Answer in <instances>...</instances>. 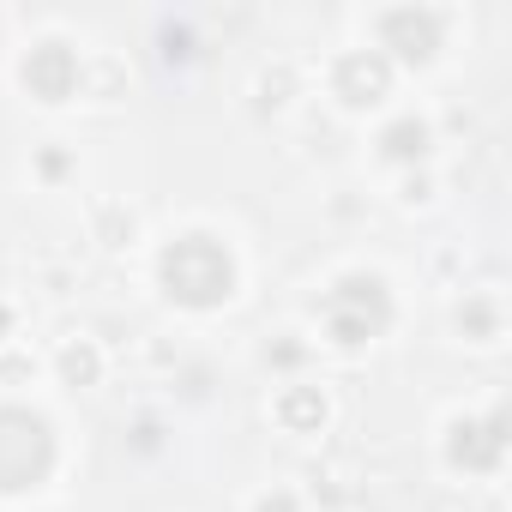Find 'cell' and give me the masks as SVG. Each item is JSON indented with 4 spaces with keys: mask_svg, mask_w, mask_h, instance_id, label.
Returning <instances> with one entry per match:
<instances>
[{
    "mask_svg": "<svg viewBox=\"0 0 512 512\" xmlns=\"http://www.w3.org/2000/svg\"><path fill=\"white\" fill-rule=\"evenodd\" d=\"M260 512H296V506H290V494H272V500H266Z\"/></svg>",
    "mask_w": 512,
    "mask_h": 512,
    "instance_id": "11",
    "label": "cell"
},
{
    "mask_svg": "<svg viewBox=\"0 0 512 512\" xmlns=\"http://www.w3.org/2000/svg\"><path fill=\"white\" fill-rule=\"evenodd\" d=\"M314 416H320V398H314V392H290V398H284V422L302 428V422H314Z\"/></svg>",
    "mask_w": 512,
    "mask_h": 512,
    "instance_id": "9",
    "label": "cell"
},
{
    "mask_svg": "<svg viewBox=\"0 0 512 512\" xmlns=\"http://www.w3.org/2000/svg\"><path fill=\"white\" fill-rule=\"evenodd\" d=\"M500 416H488V422H458L452 428V464H464V470H488L494 458H500Z\"/></svg>",
    "mask_w": 512,
    "mask_h": 512,
    "instance_id": "7",
    "label": "cell"
},
{
    "mask_svg": "<svg viewBox=\"0 0 512 512\" xmlns=\"http://www.w3.org/2000/svg\"><path fill=\"white\" fill-rule=\"evenodd\" d=\"M61 368H67L73 380H91V374H97V356H91V350H67V356H61Z\"/></svg>",
    "mask_w": 512,
    "mask_h": 512,
    "instance_id": "10",
    "label": "cell"
},
{
    "mask_svg": "<svg viewBox=\"0 0 512 512\" xmlns=\"http://www.w3.org/2000/svg\"><path fill=\"white\" fill-rule=\"evenodd\" d=\"M25 85H31V97H43V103L73 97V85H79V61H73V49H61V43L31 49V55H25Z\"/></svg>",
    "mask_w": 512,
    "mask_h": 512,
    "instance_id": "5",
    "label": "cell"
},
{
    "mask_svg": "<svg viewBox=\"0 0 512 512\" xmlns=\"http://www.w3.org/2000/svg\"><path fill=\"white\" fill-rule=\"evenodd\" d=\"M55 470V434L37 410L0 404V494H25Z\"/></svg>",
    "mask_w": 512,
    "mask_h": 512,
    "instance_id": "2",
    "label": "cell"
},
{
    "mask_svg": "<svg viewBox=\"0 0 512 512\" xmlns=\"http://www.w3.org/2000/svg\"><path fill=\"white\" fill-rule=\"evenodd\" d=\"M157 278L175 302L187 308H217L229 302L235 290V260H229V247L211 241V235H175L163 247V260H157Z\"/></svg>",
    "mask_w": 512,
    "mask_h": 512,
    "instance_id": "1",
    "label": "cell"
},
{
    "mask_svg": "<svg viewBox=\"0 0 512 512\" xmlns=\"http://www.w3.org/2000/svg\"><path fill=\"white\" fill-rule=\"evenodd\" d=\"M326 332L338 338V344H368V338H380L386 332V320H392V296H386V284L380 278H368V272H350V278H338L332 290H326Z\"/></svg>",
    "mask_w": 512,
    "mask_h": 512,
    "instance_id": "3",
    "label": "cell"
},
{
    "mask_svg": "<svg viewBox=\"0 0 512 512\" xmlns=\"http://www.w3.org/2000/svg\"><path fill=\"white\" fill-rule=\"evenodd\" d=\"M332 85H338V97H344V103H356V109H362V103H380V97H386V61L356 49V55H344V61H338Z\"/></svg>",
    "mask_w": 512,
    "mask_h": 512,
    "instance_id": "6",
    "label": "cell"
},
{
    "mask_svg": "<svg viewBox=\"0 0 512 512\" xmlns=\"http://www.w3.org/2000/svg\"><path fill=\"white\" fill-rule=\"evenodd\" d=\"M380 43L398 49L404 61H428L440 49V13H422V7H392L380 19Z\"/></svg>",
    "mask_w": 512,
    "mask_h": 512,
    "instance_id": "4",
    "label": "cell"
},
{
    "mask_svg": "<svg viewBox=\"0 0 512 512\" xmlns=\"http://www.w3.org/2000/svg\"><path fill=\"white\" fill-rule=\"evenodd\" d=\"M380 145H386V157H398V163H404V157H422V151H428V127H422V121H398V127H386Z\"/></svg>",
    "mask_w": 512,
    "mask_h": 512,
    "instance_id": "8",
    "label": "cell"
}]
</instances>
